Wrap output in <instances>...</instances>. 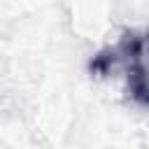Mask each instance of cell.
Returning a JSON list of instances; mask_svg holds the SVG:
<instances>
[{
	"label": "cell",
	"mask_w": 149,
	"mask_h": 149,
	"mask_svg": "<svg viewBox=\"0 0 149 149\" xmlns=\"http://www.w3.org/2000/svg\"><path fill=\"white\" fill-rule=\"evenodd\" d=\"M88 70L95 77L121 72L128 95L137 105L149 107V28L123 33L116 44L91 58Z\"/></svg>",
	"instance_id": "6da1fadb"
}]
</instances>
